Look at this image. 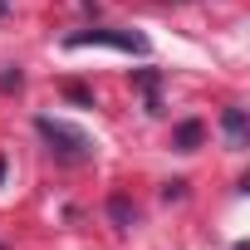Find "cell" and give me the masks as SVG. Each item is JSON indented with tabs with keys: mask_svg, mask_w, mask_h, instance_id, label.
Listing matches in <instances>:
<instances>
[{
	"mask_svg": "<svg viewBox=\"0 0 250 250\" xmlns=\"http://www.w3.org/2000/svg\"><path fill=\"white\" fill-rule=\"evenodd\" d=\"M35 128H40V138L49 143V152H59L64 162H88L93 143H88V133L74 128V123H64V118H40Z\"/></svg>",
	"mask_w": 250,
	"mask_h": 250,
	"instance_id": "cell-1",
	"label": "cell"
},
{
	"mask_svg": "<svg viewBox=\"0 0 250 250\" xmlns=\"http://www.w3.org/2000/svg\"><path fill=\"white\" fill-rule=\"evenodd\" d=\"M69 49H88V44H108V49H123V54H147V40L138 30H79L64 40Z\"/></svg>",
	"mask_w": 250,
	"mask_h": 250,
	"instance_id": "cell-2",
	"label": "cell"
},
{
	"mask_svg": "<svg viewBox=\"0 0 250 250\" xmlns=\"http://www.w3.org/2000/svg\"><path fill=\"white\" fill-rule=\"evenodd\" d=\"M221 128H226V143H230V147H245V113H240V108H226Z\"/></svg>",
	"mask_w": 250,
	"mask_h": 250,
	"instance_id": "cell-3",
	"label": "cell"
},
{
	"mask_svg": "<svg viewBox=\"0 0 250 250\" xmlns=\"http://www.w3.org/2000/svg\"><path fill=\"white\" fill-rule=\"evenodd\" d=\"M196 143H201V123H182V128H177V147H182V152H191Z\"/></svg>",
	"mask_w": 250,
	"mask_h": 250,
	"instance_id": "cell-4",
	"label": "cell"
},
{
	"mask_svg": "<svg viewBox=\"0 0 250 250\" xmlns=\"http://www.w3.org/2000/svg\"><path fill=\"white\" fill-rule=\"evenodd\" d=\"M108 211H113V221H118L123 230H128V226H133V206H128V201H123V196H113V201H108Z\"/></svg>",
	"mask_w": 250,
	"mask_h": 250,
	"instance_id": "cell-5",
	"label": "cell"
},
{
	"mask_svg": "<svg viewBox=\"0 0 250 250\" xmlns=\"http://www.w3.org/2000/svg\"><path fill=\"white\" fill-rule=\"evenodd\" d=\"M0 182H5V157H0Z\"/></svg>",
	"mask_w": 250,
	"mask_h": 250,
	"instance_id": "cell-6",
	"label": "cell"
}]
</instances>
